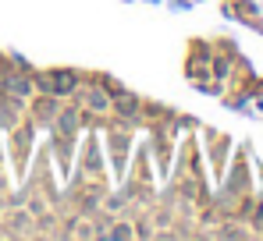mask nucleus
<instances>
[{
    "label": "nucleus",
    "mask_w": 263,
    "mask_h": 241,
    "mask_svg": "<svg viewBox=\"0 0 263 241\" xmlns=\"http://www.w3.org/2000/svg\"><path fill=\"white\" fill-rule=\"evenodd\" d=\"M89 103H92V107H100V110H103V107H107V99H103V96H100V92H92V96H89Z\"/></svg>",
    "instance_id": "1"
}]
</instances>
